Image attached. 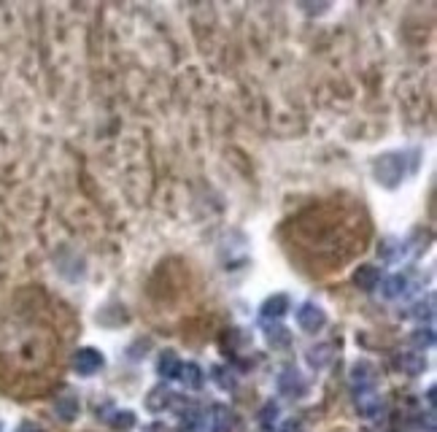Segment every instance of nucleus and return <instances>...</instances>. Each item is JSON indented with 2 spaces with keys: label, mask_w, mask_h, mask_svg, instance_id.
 Here are the masks:
<instances>
[{
  "label": "nucleus",
  "mask_w": 437,
  "mask_h": 432,
  "mask_svg": "<svg viewBox=\"0 0 437 432\" xmlns=\"http://www.w3.org/2000/svg\"><path fill=\"white\" fill-rule=\"evenodd\" d=\"M103 365H105V359H103V354L97 348L84 346V348H79L73 354V370L79 376H95L97 370H103Z\"/></svg>",
  "instance_id": "nucleus-4"
},
{
  "label": "nucleus",
  "mask_w": 437,
  "mask_h": 432,
  "mask_svg": "<svg viewBox=\"0 0 437 432\" xmlns=\"http://www.w3.org/2000/svg\"><path fill=\"white\" fill-rule=\"evenodd\" d=\"M0 432H3V424H0Z\"/></svg>",
  "instance_id": "nucleus-24"
},
{
  "label": "nucleus",
  "mask_w": 437,
  "mask_h": 432,
  "mask_svg": "<svg viewBox=\"0 0 437 432\" xmlns=\"http://www.w3.org/2000/svg\"><path fill=\"white\" fill-rule=\"evenodd\" d=\"M410 346H413V348H432V346H435V330H432V327H419V330L410 335Z\"/></svg>",
  "instance_id": "nucleus-19"
},
{
  "label": "nucleus",
  "mask_w": 437,
  "mask_h": 432,
  "mask_svg": "<svg viewBox=\"0 0 437 432\" xmlns=\"http://www.w3.org/2000/svg\"><path fill=\"white\" fill-rule=\"evenodd\" d=\"M397 368L402 373H408V376H419V373L427 370V359L421 354H416V351H405V354L397 357Z\"/></svg>",
  "instance_id": "nucleus-12"
},
{
  "label": "nucleus",
  "mask_w": 437,
  "mask_h": 432,
  "mask_svg": "<svg viewBox=\"0 0 437 432\" xmlns=\"http://www.w3.org/2000/svg\"><path fill=\"white\" fill-rule=\"evenodd\" d=\"M410 292V276H392L381 281V295L384 298H402Z\"/></svg>",
  "instance_id": "nucleus-13"
},
{
  "label": "nucleus",
  "mask_w": 437,
  "mask_h": 432,
  "mask_svg": "<svg viewBox=\"0 0 437 432\" xmlns=\"http://www.w3.org/2000/svg\"><path fill=\"white\" fill-rule=\"evenodd\" d=\"M356 411L362 419H375L384 413V397L375 392V387L356 389Z\"/></svg>",
  "instance_id": "nucleus-3"
},
{
  "label": "nucleus",
  "mask_w": 437,
  "mask_h": 432,
  "mask_svg": "<svg viewBox=\"0 0 437 432\" xmlns=\"http://www.w3.org/2000/svg\"><path fill=\"white\" fill-rule=\"evenodd\" d=\"M214 379H216V381H218V384H221L224 389L235 387V376H232V373H227L224 368H216V370H214Z\"/></svg>",
  "instance_id": "nucleus-22"
},
{
  "label": "nucleus",
  "mask_w": 437,
  "mask_h": 432,
  "mask_svg": "<svg viewBox=\"0 0 437 432\" xmlns=\"http://www.w3.org/2000/svg\"><path fill=\"white\" fill-rule=\"evenodd\" d=\"M181 357L171 351V348H165L162 354H160V359H157V373L162 376V379H178V373H181Z\"/></svg>",
  "instance_id": "nucleus-9"
},
{
  "label": "nucleus",
  "mask_w": 437,
  "mask_h": 432,
  "mask_svg": "<svg viewBox=\"0 0 437 432\" xmlns=\"http://www.w3.org/2000/svg\"><path fill=\"white\" fill-rule=\"evenodd\" d=\"M353 281H356V287H362V289H375L384 278H381V270H378L375 265H362V267L356 270Z\"/></svg>",
  "instance_id": "nucleus-15"
},
{
  "label": "nucleus",
  "mask_w": 437,
  "mask_h": 432,
  "mask_svg": "<svg viewBox=\"0 0 437 432\" xmlns=\"http://www.w3.org/2000/svg\"><path fill=\"white\" fill-rule=\"evenodd\" d=\"M267 344L273 346V348H289L292 335H289V330H286V327L273 324V330H267Z\"/></svg>",
  "instance_id": "nucleus-18"
},
{
  "label": "nucleus",
  "mask_w": 437,
  "mask_h": 432,
  "mask_svg": "<svg viewBox=\"0 0 437 432\" xmlns=\"http://www.w3.org/2000/svg\"><path fill=\"white\" fill-rule=\"evenodd\" d=\"M173 392L168 387H154L149 394H146V408L151 411V413H162L168 405H173Z\"/></svg>",
  "instance_id": "nucleus-8"
},
{
  "label": "nucleus",
  "mask_w": 437,
  "mask_h": 432,
  "mask_svg": "<svg viewBox=\"0 0 437 432\" xmlns=\"http://www.w3.org/2000/svg\"><path fill=\"white\" fill-rule=\"evenodd\" d=\"M178 379H181V384L186 389H200L203 381H205V373H203V368L197 362H186V365H181Z\"/></svg>",
  "instance_id": "nucleus-14"
},
{
  "label": "nucleus",
  "mask_w": 437,
  "mask_h": 432,
  "mask_svg": "<svg viewBox=\"0 0 437 432\" xmlns=\"http://www.w3.org/2000/svg\"><path fill=\"white\" fill-rule=\"evenodd\" d=\"M281 432H303V422H300V419H289V422L281 427Z\"/></svg>",
  "instance_id": "nucleus-23"
},
{
  "label": "nucleus",
  "mask_w": 437,
  "mask_h": 432,
  "mask_svg": "<svg viewBox=\"0 0 437 432\" xmlns=\"http://www.w3.org/2000/svg\"><path fill=\"white\" fill-rule=\"evenodd\" d=\"M105 419H108V424L114 427V430H132L135 427V413L127 411V408H116L114 413H105Z\"/></svg>",
  "instance_id": "nucleus-17"
},
{
  "label": "nucleus",
  "mask_w": 437,
  "mask_h": 432,
  "mask_svg": "<svg viewBox=\"0 0 437 432\" xmlns=\"http://www.w3.org/2000/svg\"><path fill=\"white\" fill-rule=\"evenodd\" d=\"M278 389H281L286 397H303L308 392V381L300 376V370L286 368V370L278 376Z\"/></svg>",
  "instance_id": "nucleus-5"
},
{
  "label": "nucleus",
  "mask_w": 437,
  "mask_h": 432,
  "mask_svg": "<svg viewBox=\"0 0 437 432\" xmlns=\"http://www.w3.org/2000/svg\"><path fill=\"white\" fill-rule=\"evenodd\" d=\"M289 311V298L286 295H273V298H267L262 305V311H260V316H262V322H278L284 313Z\"/></svg>",
  "instance_id": "nucleus-10"
},
{
  "label": "nucleus",
  "mask_w": 437,
  "mask_h": 432,
  "mask_svg": "<svg viewBox=\"0 0 437 432\" xmlns=\"http://www.w3.org/2000/svg\"><path fill=\"white\" fill-rule=\"evenodd\" d=\"M205 427H208V432H229L232 430V413L224 405H214L208 419H205Z\"/></svg>",
  "instance_id": "nucleus-11"
},
{
  "label": "nucleus",
  "mask_w": 437,
  "mask_h": 432,
  "mask_svg": "<svg viewBox=\"0 0 437 432\" xmlns=\"http://www.w3.org/2000/svg\"><path fill=\"white\" fill-rule=\"evenodd\" d=\"M378 173V181L386 184V187H397L402 178H405V154H386L384 160H378L375 165Z\"/></svg>",
  "instance_id": "nucleus-1"
},
{
  "label": "nucleus",
  "mask_w": 437,
  "mask_h": 432,
  "mask_svg": "<svg viewBox=\"0 0 437 432\" xmlns=\"http://www.w3.org/2000/svg\"><path fill=\"white\" fill-rule=\"evenodd\" d=\"M295 319L297 324L305 330V333H319L324 324H327V311L316 302H303L297 311H295Z\"/></svg>",
  "instance_id": "nucleus-2"
},
{
  "label": "nucleus",
  "mask_w": 437,
  "mask_h": 432,
  "mask_svg": "<svg viewBox=\"0 0 437 432\" xmlns=\"http://www.w3.org/2000/svg\"><path fill=\"white\" fill-rule=\"evenodd\" d=\"M432 302H435V298L429 295V298H427V305H424V302H419V305L413 308V313H416L419 319H432V313H435V308H432Z\"/></svg>",
  "instance_id": "nucleus-21"
},
{
  "label": "nucleus",
  "mask_w": 437,
  "mask_h": 432,
  "mask_svg": "<svg viewBox=\"0 0 437 432\" xmlns=\"http://www.w3.org/2000/svg\"><path fill=\"white\" fill-rule=\"evenodd\" d=\"M305 359H308V365H310V368H316V370L327 368V365H329V359H332V346L329 344L313 346V348L305 354Z\"/></svg>",
  "instance_id": "nucleus-16"
},
{
  "label": "nucleus",
  "mask_w": 437,
  "mask_h": 432,
  "mask_svg": "<svg viewBox=\"0 0 437 432\" xmlns=\"http://www.w3.org/2000/svg\"><path fill=\"white\" fill-rule=\"evenodd\" d=\"M260 422H262L264 430H273V424L278 422V405L275 403H267L262 408V413H260Z\"/></svg>",
  "instance_id": "nucleus-20"
},
{
  "label": "nucleus",
  "mask_w": 437,
  "mask_h": 432,
  "mask_svg": "<svg viewBox=\"0 0 437 432\" xmlns=\"http://www.w3.org/2000/svg\"><path fill=\"white\" fill-rule=\"evenodd\" d=\"M351 387L353 392L356 389H367L375 384V368H373V362H367V359H359V362H353V368H351Z\"/></svg>",
  "instance_id": "nucleus-6"
},
{
  "label": "nucleus",
  "mask_w": 437,
  "mask_h": 432,
  "mask_svg": "<svg viewBox=\"0 0 437 432\" xmlns=\"http://www.w3.org/2000/svg\"><path fill=\"white\" fill-rule=\"evenodd\" d=\"M54 413L62 419V422H73L79 413H82V403L76 394H60L54 400Z\"/></svg>",
  "instance_id": "nucleus-7"
}]
</instances>
